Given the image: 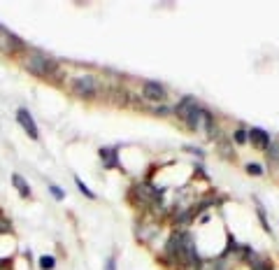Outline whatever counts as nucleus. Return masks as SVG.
Segmentation results:
<instances>
[{"mask_svg": "<svg viewBox=\"0 0 279 270\" xmlns=\"http://www.w3.org/2000/svg\"><path fill=\"white\" fill-rule=\"evenodd\" d=\"M184 149H186V152H193V154H196V156H205V152H203V149H200V147H191V145H186V147H184Z\"/></svg>", "mask_w": 279, "mask_h": 270, "instance_id": "nucleus-19", "label": "nucleus"}, {"mask_svg": "<svg viewBox=\"0 0 279 270\" xmlns=\"http://www.w3.org/2000/svg\"><path fill=\"white\" fill-rule=\"evenodd\" d=\"M184 124L189 126L193 133H207V138L214 140L217 135V126H214V114H212L207 108H203V105H198L193 112H191L189 116H186V121Z\"/></svg>", "mask_w": 279, "mask_h": 270, "instance_id": "nucleus-2", "label": "nucleus"}, {"mask_svg": "<svg viewBox=\"0 0 279 270\" xmlns=\"http://www.w3.org/2000/svg\"><path fill=\"white\" fill-rule=\"evenodd\" d=\"M233 142L235 145H247V131H244V128H235L233 131Z\"/></svg>", "mask_w": 279, "mask_h": 270, "instance_id": "nucleus-17", "label": "nucleus"}, {"mask_svg": "<svg viewBox=\"0 0 279 270\" xmlns=\"http://www.w3.org/2000/svg\"><path fill=\"white\" fill-rule=\"evenodd\" d=\"M251 270H275V266H272V261H268V259L254 256V259H251Z\"/></svg>", "mask_w": 279, "mask_h": 270, "instance_id": "nucleus-11", "label": "nucleus"}, {"mask_svg": "<svg viewBox=\"0 0 279 270\" xmlns=\"http://www.w3.org/2000/svg\"><path fill=\"white\" fill-rule=\"evenodd\" d=\"M256 215H258V219H261V224H263V231L265 233H270L272 228H270V224H268V219H265V210L258 205V210H256Z\"/></svg>", "mask_w": 279, "mask_h": 270, "instance_id": "nucleus-18", "label": "nucleus"}, {"mask_svg": "<svg viewBox=\"0 0 279 270\" xmlns=\"http://www.w3.org/2000/svg\"><path fill=\"white\" fill-rule=\"evenodd\" d=\"M247 142H251L256 149H263V152H265V149L270 147L272 138H270V133H268V131H263V128H256V126H254V128H249V131H247Z\"/></svg>", "mask_w": 279, "mask_h": 270, "instance_id": "nucleus-7", "label": "nucleus"}, {"mask_svg": "<svg viewBox=\"0 0 279 270\" xmlns=\"http://www.w3.org/2000/svg\"><path fill=\"white\" fill-rule=\"evenodd\" d=\"M114 263H116V256H110V259H107L105 270H116V266H114Z\"/></svg>", "mask_w": 279, "mask_h": 270, "instance_id": "nucleus-20", "label": "nucleus"}, {"mask_svg": "<svg viewBox=\"0 0 279 270\" xmlns=\"http://www.w3.org/2000/svg\"><path fill=\"white\" fill-rule=\"evenodd\" d=\"M214 270H230V268H228V266H226V263H223V261H217V266H214Z\"/></svg>", "mask_w": 279, "mask_h": 270, "instance_id": "nucleus-21", "label": "nucleus"}, {"mask_svg": "<svg viewBox=\"0 0 279 270\" xmlns=\"http://www.w3.org/2000/svg\"><path fill=\"white\" fill-rule=\"evenodd\" d=\"M244 170L249 172L251 177H263V172H265L261 163H247V168H244Z\"/></svg>", "mask_w": 279, "mask_h": 270, "instance_id": "nucleus-15", "label": "nucleus"}, {"mask_svg": "<svg viewBox=\"0 0 279 270\" xmlns=\"http://www.w3.org/2000/svg\"><path fill=\"white\" fill-rule=\"evenodd\" d=\"M196 108H198L196 98H193V96H184V98H181V101L177 103V108H174V114L179 116L181 121H186V116H189Z\"/></svg>", "mask_w": 279, "mask_h": 270, "instance_id": "nucleus-9", "label": "nucleus"}, {"mask_svg": "<svg viewBox=\"0 0 279 270\" xmlns=\"http://www.w3.org/2000/svg\"><path fill=\"white\" fill-rule=\"evenodd\" d=\"M49 193H52L54 198H56V201H65V191H63V189H60L58 184H54V182H49Z\"/></svg>", "mask_w": 279, "mask_h": 270, "instance_id": "nucleus-16", "label": "nucleus"}, {"mask_svg": "<svg viewBox=\"0 0 279 270\" xmlns=\"http://www.w3.org/2000/svg\"><path fill=\"white\" fill-rule=\"evenodd\" d=\"M26 42H23L14 31H9L7 26L0 23V52L5 56H19V54H26Z\"/></svg>", "mask_w": 279, "mask_h": 270, "instance_id": "nucleus-4", "label": "nucleus"}, {"mask_svg": "<svg viewBox=\"0 0 279 270\" xmlns=\"http://www.w3.org/2000/svg\"><path fill=\"white\" fill-rule=\"evenodd\" d=\"M70 91H72V96L82 98V101H93L100 93V82L96 75L84 72V75H77V77L70 79Z\"/></svg>", "mask_w": 279, "mask_h": 270, "instance_id": "nucleus-3", "label": "nucleus"}, {"mask_svg": "<svg viewBox=\"0 0 279 270\" xmlns=\"http://www.w3.org/2000/svg\"><path fill=\"white\" fill-rule=\"evenodd\" d=\"M21 65L23 70H28L33 77H40V79H54L60 70V63L52 54L42 52V49H26Z\"/></svg>", "mask_w": 279, "mask_h": 270, "instance_id": "nucleus-1", "label": "nucleus"}, {"mask_svg": "<svg viewBox=\"0 0 279 270\" xmlns=\"http://www.w3.org/2000/svg\"><path fill=\"white\" fill-rule=\"evenodd\" d=\"M9 179H12V186H14L16 191H19V196H21V198H30V196H33V191H30V184L21 177V175H19V172H12V177H9Z\"/></svg>", "mask_w": 279, "mask_h": 270, "instance_id": "nucleus-10", "label": "nucleus"}, {"mask_svg": "<svg viewBox=\"0 0 279 270\" xmlns=\"http://www.w3.org/2000/svg\"><path fill=\"white\" fill-rule=\"evenodd\" d=\"M75 184H77V189H79V191H82V196H86V198H89V201H96V198H98V196H96V193L91 191L89 186L84 184V182H82V179H79V177H75Z\"/></svg>", "mask_w": 279, "mask_h": 270, "instance_id": "nucleus-13", "label": "nucleus"}, {"mask_svg": "<svg viewBox=\"0 0 279 270\" xmlns=\"http://www.w3.org/2000/svg\"><path fill=\"white\" fill-rule=\"evenodd\" d=\"M142 96L149 103H163L167 98V89L161 82H154V79H144L142 82Z\"/></svg>", "mask_w": 279, "mask_h": 270, "instance_id": "nucleus-6", "label": "nucleus"}, {"mask_svg": "<svg viewBox=\"0 0 279 270\" xmlns=\"http://www.w3.org/2000/svg\"><path fill=\"white\" fill-rule=\"evenodd\" d=\"M119 149L116 147H100V161H103V165H105L107 170H114L119 168V154H116Z\"/></svg>", "mask_w": 279, "mask_h": 270, "instance_id": "nucleus-8", "label": "nucleus"}, {"mask_svg": "<svg viewBox=\"0 0 279 270\" xmlns=\"http://www.w3.org/2000/svg\"><path fill=\"white\" fill-rule=\"evenodd\" d=\"M265 152H268V159H270L272 163H279V142H275V140H272L270 147H268Z\"/></svg>", "mask_w": 279, "mask_h": 270, "instance_id": "nucleus-14", "label": "nucleus"}, {"mask_svg": "<svg viewBox=\"0 0 279 270\" xmlns=\"http://www.w3.org/2000/svg\"><path fill=\"white\" fill-rule=\"evenodd\" d=\"M16 121H19V126H21L23 133H26L30 140H35V142H38L40 140V128H38V124H35V119H33V114H30L28 108L16 109Z\"/></svg>", "mask_w": 279, "mask_h": 270, "instance_id": "nucleus-5", "label": "nucleus"}, {"mask_svg": "<svg viewBox=\"0 0 279 270\" xmlns=\"http://www.w3.org/2000/svg\"><path fill=\"white\" fill-rule=\"evenodd\" d=\"M38 266H40L42 270H54V268H56V256H52V254L40 256V259H38Z\"/></svg>", "mask_w": 279, "mask_h": 270, "instance_id": "nucleus-12", "label": "nucleus"}]
</instances>
